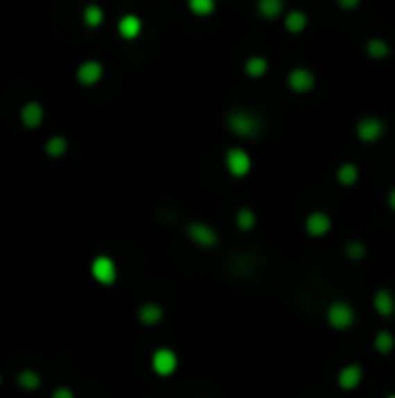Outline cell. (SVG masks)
Wrapping results in <instances>:
<instances>
[{
  "instance_id": "cell-7",
  "label": "cell",
  "mask_w": 395,
  "mask_h": 398,
  "mask_svg": "<svg viewBox=\"0 0 395 398\" xmlns=\"http://www.w3.org/2000/svg\"><path fill=\"white\" fill-rule=\"evenodd\" d=\"M91 277L103 287H112L119 277V268L115 263V258H110L107 254H100L91 261Z\"/></svg>"
},
{
  "instance_id": "cell-29",
  "label": "cell",
  "mask_w": 395,
  "mask_h": 398,
  "mask_svg": "<svg viewBox=\"0 0 395 398\" xmlns=\"http://www.w3.org/2000/svg\"><path fill=\"white\" fill-rule=\"evenodd\" d=\"M51 398H77V396L70 387H58V389H53Z\"/></svg>"
},
{
  "instance_id": "cell-20",
  "label": "cell",
  "mask_w": 395,
  "mask_h": 398,
  "mask_svg": "<svg viewBox=\"0 0 395 398\" xmlns=\"http://www.w3.org/2000/svg\"><path fill=\"white\" fill-rule=\"evenodd\" d=\"M44 122V108L40 103H26L22 108V124L26 128H37Z\"/></svg>"
},
{
  "instance_id": "cell-28",
  "label": "cell",
  "mask_w": 395,
  "mask_h": 398,
  "mask_svg": "<svg viewBox=\"0 0 395 398\" xmlns=\"http://www.w3.org/2000/svg\"><path fill=\"white\" fill-rule=\"evenodd\" d=\"M360 3L363 0H335V5H337L342 12H353V10H358L360 8Z\"/></svg>"
},
{
  "instance_id": "cell-2",
  "label": "cell",
  "mask_w": 395,
  "mask_h": 398,
  "mask_svg": "<svg viewBox=\"0 0 395 398\" xmlns=\"http://www.w3.org/2000/svg\"><path fill=\"white\" fill-rule=\"evenodd\" d=\"M319 79H317V72L307 65H296V68L289 70L286 75V86H289L291 94L296 96H310L314 89H317Z\"/></svg>"
},
{
  "instance_id": "cell-30",
  "label": "cell",
  "mask_w": 395,
  "mask_h": 398,
  "mask_svg": "<svg viewBox=\"0 0 395 398\" xmlns=\"http://www.w3.org/2000/svg\"><path fill=\"white\" fill-rule=\"evenodd\" d=\"M386 205L395 212V187H393V189H388V194H386Z\"/></svg>"
},
{
  "instance_id": "cell-1",
  "label": "cell",
  "mask_w": 395,
  "mask_h": 398,
  "mask_svg": "<svg viewBox=\"0 0 395 398\" xmlns=\"http://www.w3.org/2000/svg\"><path fill=\"white\" fill-rule=\"evenodd\" d=\"M226 128L235 138H242V140H256V138H260V133H263V122L251 110L235 108L226 115Z\"/></svg>"
},
{
  "instance_id": "cell-24",
  "label": "cell",
  "mask_w": 395,
  "mask_h": 398,
  "mask_svg": "<svg viewBox=\"0 0 395 398\" xmlns=\"http://www.w3.org/2000/svg\"><path fill=\"white\" fill-rule=\"evenodd\" d=\"M235 224H237V229H239V231L249 233V231L256 229L258 217H256V212H253L251 208H239V210H237V215H235Z\"/></svg>"
},
{
  "instance_id": "cell-5",
  "label": "cell",
  "mask_w": 395,
  "mask_h": 398,
  "mask_svg": "<svg viewBox=\"0 0 395 398\" xmlns=\"http://www.w3.org/2000/svg\"><path fill=\"white\" fill-rule=\"evenodd\" d=\"M186 238L203 249H214L219 244V231L207 222H189L186 224Z\"/></svg>"
},
{
  "instance_id": "cell-13",
  "label": "cell",
  "mask_w": 395,
  "mask_h": 398,
  "mask_svg": "<svg viewBox=\"0 0 395 398\" xmlns=\"http://www.w3.org/2000/svg\"><path fill=\"white\" fill-rule=\"evenodd\" d=\"M103 75H105V68L100 61H84V63H79V68H77V82L82 86L98 84L100 79H103Z\"/></svg>"
},
{
  "instance_id": "cell-10",
  "label": "cell",
  "mask_w": 395,
  "mask_h": 398,
  "mask_svg": "<svg viewBox=\"0 0 395 398\" xmlns=\"http://www.w3.org/2000/svg\"><path fill=\"white\" fill-rule=\"evenodd\" d=\"M363 375H365V370L360 363H346V366L339 368V373H337V387L342 391L358 389L360 382H363Z\"/></svg>"
},
{
  "instance_id": "cell-23",
  "label": "cell",
  "mask_w": 395,
  "mask_h": 398,
  "mask_svg": "<svg viewBox=\"0 0 395 398\" xmlns=\"http://www.w3.org/2000/svg\"><path fill=\"white\" fill-rule=\"evenodd\" d=\"M17 384L24 391H37L40 387H42V377H40L37 370L26 368V370H22V373L17 375Z\"/></svg>"
},
{
  "instance_id": "cell-9",
  "label": "cell",
  "mask_w": 395,
  "mask_h": 398,
  "mask_svg": "<svg viewBox=\"0 0 395 398\" xmlns=\"http://www.w3.org/2000/svg\"><path fill=\"white\" fill-rule=\"evenodd\" d=\"M333 231V219L323 210H314L305 217V233L310 238H326Z\"/></svg>"
},
{
  "instance_id": "cell-12",
  "label": "cell",
  "mask_w": 395,
  "mask_h": 398,
  "mask_svg": "<svg viewBox=\"0 0 395 398\" xmlns=\"http://www.w3.org/2000/svg\"><path fill=\"white\" fill-rule=\"evenodd\" d=\"M372 308H374V313H377L379 317H384V320L393 317L395 315V296H393V291L386 289V287H381V289L374 291Z\"/></svg>"
},
{
  "instance_id": "cell-15",
  "label": "cell",
  "mask_w": 395,
  "mask_h": 398,
  "mask_svg": "<svg viewBox=\"0 0 395 398\" xmlns=\"http://www.w3.org/2000/svg\"><path fill=\"white\" fill-rule=\"evenodd\" d=\"M142 28H144L142 19H140L137 15H133V12L131 15H124L117 24L119 35H121L124 40H137L140 35H142Z\"/></svg>"
},
{
  "instance_id": "cell-25",
  "label": "cell",
  "mask_w": 395,
  "mask_h": 398,
  "mask_svg": "<svg viewBox=\"0 0 395 398\" xmlns=\"http://www.w3.org/2000/svg\"><path fill=\"white\" fill-rule=\"evenodd\" d=\"M82 19L89 28H98V26H103V22H105V12L100 5H86L82 12Z\"/></svg>"
},
{
  "instance_id": "cell-22",
  "label": "cell",
  "mask_w": 395,
  "mask_h": 398,
  "mask_svg": "<svg viewBox=\"0 0 395 398\" xmlns=\"http://www.w3.org/2000/svg\"><path fill=\"white\" fill-rule=\"evenodd\" d=\"M372 345H374V351H377V354L388 356L395 349V335L391 333V331H386V329L384 331H377V333H374Z\"/></svg>"
},
{
  "instance_id": "cell-31",
  "label": "cell",
  "mask_w": 395,
  "mask_h": 398,
  "mask_svg": "<svg viewBox=\"0 0 395 398\" xmlns=\"http://www.w3.org/2000/svg\"><path fill=\"white\" fill-rule=\"evenodd\" d=\"M386 398H395V394H388V396H386Z\"/></svg>"
},
{
  "instance_id": "cell-14",
  "label": "cell",
  "mask_w": 395,
  "mask_h": 398,
  "mask_svg": "<svg viewBox=\"0 0 395 398\" xmlns=\"http://www.w3.org/2000/svg\"><path fill=\"white\" fill-rule=\"evenodd\" d=\"M256 15L265 22H277L286 15V0H256Z\"/></svg>"
},
{
  "instance_id": "cell-11",
  "label": "cell",
  "mask_w": 395,
  "mask_h": 398,
  "mask_svg": "<svg viewBox=\"0 0 395 398\" xmlns=\"http://www.w3.org/2000/svg\"><path fill=\"white\" fill-rule=\"evenodd\" d=\"M281 24H284V31L289 35H303L310 26V17H307L305 10H286V15L281 17Z\"/></svg>"
},
{
  "instance_id": "cell-16",
  "label": "cell",
  "mask_w": 395,
  "mask_h": 398,
  "mask_svg": "<svg viewBox=\"0 0 395 398\" xmlns=\"http://www.w3.org/2000/svg\"><path fill=\"white\" fill-rule=\"evenodd\" d=\"M163 317H165V310H163V305H158V303H142L137 308V320L142 326H156V324L163 322Z\"/></svg>"
},
{
  "instance_id": "cell-4",
  "label": "cell",
  "mask_w": 395,
  "mask_h": 398,
  "mask_svg": "<svg viewBox=\"0 0 395 398\" xmlns=\"http://www.w3.org/2000/svg\"><path fill=\"white\" fill-rule=\"evenodd\" d=\"M224 165H226V170H228L230 177H235V180H242V177H246L251 172L253 158H251V154L244 147H230L228 151H226V156H224Z\"/></svg>"
},
{
  "instance_id": "cell-21",
  "label": "cell",
  "mask_w": 395,
  "mask_h": 398,
  "mask_svg": "<svg viewBox=\"0 0 395 398\" xmlns=\"http://www.w3.org/2000/svg\"><path fill=\"white\" fill-rule=\"evenodd\" d=\"M186 8L196 19H207L217 12V0H186Z\"/></svg>"
},
{
  "instance_id": "cell-19",
  "label": "cell",
  "mask_w": 395,
  "mask_h": 398,
  "mask_svg": "<svg viewBox=\"0 0 395 398\" xmlns=\"http://www.w3.org/2000/svg\"><path fill=\"white\" fill-rule=\"evenodd\" d=\"M335 180H337V184H342V187L349 189V187H353V184H358V180H360V168H358L356 163L344 161L337 170H335Z\"/></svg>"
},
{
  "instance_id": "cell-26",
  "label": "cell",
  "mask_w": 395,
  "mask_h": 398,
  "mask_svg": "<svg viewBox=\"0 0 395 398\" xmlns=\"http://www.w3.org/2000/svg\"><path fill=\"white\" fill-rule=\"evenodd\" d=\"M44 151H47V156H51V158H61L65 151H68V140H65L63 135H53L44 142Z\"/></svg>"
},
{
  "instance_id": "cell-32",
  "label": "cell",
  "mask_w": 395,
  "mask_h": 398,
  "mask_svg": "<svg viewBox=\"0 0 395 398\" xmlns=\"http://www.w3.org/2000/svg\"><path fill=\"white\" fill-rule=\"evenodd\" d=\"M0 384H3V373H0Z\"/></svg>"
},
{
  "instance_id": "cell-3",
  "label": "cell",
  "mask_w": 395,
  "mask_h": 398,
  "mask_svg": "<svg viewBox=\"0 0 395 398\" xmlns=\"http://www.w3.org/2000/svg\"><path fill=\"white\" fill-rule=\"evenodd\" d=\"M326 322L335 331H349L356 324V310L346 301H333L326 310Z\"/></svg>"
},
{
  "instance_id": "cell-27",
  "label": "cell",
  "mask_w": 395,
  "mask_h": 398,
  "mask_svg": "<svg viewBox=\"0 0 395 398\" xmlns=\"http://www.w3.org/2000/svg\"><path fill=\"white\" fill-rule=\"evenodd\" d=\"M344 254H346V258H351V261H360V258L367 256V244L363 240H351V242H346Z\"/></svg>"
},
{
  "instance_id": "cell-8",
  "label": "cell",
  "mask_w": 395,
  "mask_h": 398,
  "mask_svg": "<svg viewBox=\"0 0 395 398\" xmlns=\"http://www.w3.org/2000/svg\"><path fill=\"white\" fill-rule=\"evenodd\" d=\"M179 366V356L175 349L170 347H158L156 351L151 354V370L156 373L158 377H170L175 375V370Z\"/></svg>"
},
{
  "instance_id": "cell-17",
  "label": "cell",
  "mask_w": 395,
  "mask_h": 398,
  "mask_svg": "<svg viewBox=\"0 0 395 398\" xmlns=\"http://www.w3.org/2000/svg\"><path fill=\"white\" fill-rule=\"evenodd\" d=\"M242 70L249 79H263L267 72H270V61L260 54H251V56L244 58Z\"/></svg>"
},
{
  "instance_id": "cell-6",
  "label": "cell",
  "mask_w": 395,
  "mask_h": 398,
  "mask_svg": "<svg viewBox=\"0 0 395 398\" xmlns=\"http://www.w3.org/2000/svg\"><path fill=\"white\" fill-rule=\"evenodd\" d=\"M353 133H356V138L363 144H374V142H379L381 138H384L386 124L381 122L379 117L367 115V117H360L358 119L356 126H353Z\"/></svg>"
},
{
  "instance_id": "cell-18",
  "label": "cell",
  "mask_w": 395,
  "mask_h": 398,
  "mask_svg": "<svg viewBox=\"0 0 395 398\" xmlns=\"http://www.w3.org/2000/svg\"><path fill=\"white\" fill-rule=\"evenodd\" d=\"M365 54L367 58H372V61H386V58L393 54V47L384 38H370L365 42Z\"/></svg>"
}]
</instances>
